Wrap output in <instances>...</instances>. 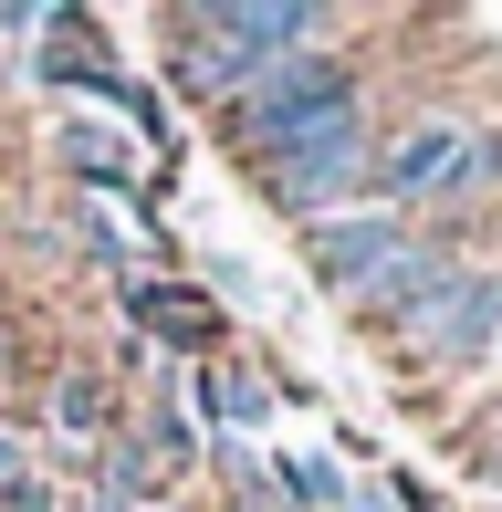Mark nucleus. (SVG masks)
<instances>
[{
	"label": "nucleus",
	"instance_id": "4468645a",
	"mask_svg": "<svg viewBox=\"0 0 502 512\" xmlns=\"http://www.w3.org/2000/svg\"><path fill=\"white\" fill-rule=\"evenodd\" d=\"M0 512H74V492H63V471H21L0 492Z\"/></svg>",
	"mask_w": 502,
	"mask_h": 512
},
{
	"label": "nucleus",
	"instance_id": "dca6fc26",
	"mask_svg": "<svg viewBox=\"0 0 502 512\" xmlns=\"http://www.w3.org/2000/svg\"><path fill=\"white\" fill-rule=\"evenodd\" d=\"M471 471H482L492 492H502V408H492V429H482V450H471Z\"/></svg>",
	"mask_w": 502,
	"mask_h": 512
},
{
	"label": "nucleus",
	"instance_id": "f03ea898",
	"mask_svg": "<svg viewBox=\"0 0 502 512\" xmlns=\"http://www.w3.org/2000/svg\"><path fill=\"white\" fill-rule=\"evenodd\" d=\"M471 136L482 115L471 105H419L377 136V209H408V220L450 230L471 209Z\"/></svg>",
	"mask_w": 502,
	"mask_h": 512
},
{
	"label": "nucleus",
	"instance_id": "9d476101",
	"mask_svg": "<svg viewBox=\"0 0 502 512\" xmlns=\"http://www.w3.org/2000/svg\"><path fill=\"white\" fill-rule=\"evenodd\" d=\"M199 21L220 42H241V53H325L335 42L325 0H199Z\"/></svg>",
	"mask_w": 502,
	"mask_h": 512
},
{
	"label": "nucleus",
	"instance_id": "a211bd4d",
	"mask_svg": "<svg viewBox=\"0 0 502 512\" xmlns=\"http://www.w3.org/2000/svg\"><path fill=\"white\" fill-rule=\"evenodd\" d=\"M0 387H21V324L0 314Z\"/></svg>",
	"mask_w": 502,
	"mask_h": 512
},
{
	"label": "nucleus",
	"instance_id": "f3484780",
	"mask_svg": "<svg viewBox=\"0 0 502 512\" xmlns=\"http://www.w3.org/2000/svg\"><path fill=\"white\" fill-rule=\"evenodd\" d=\"M346 512H398V502H387V471H356V492H346Z\"/></svg>",
	"mask_w": 502,
	"mask_h": 512
},
{
	"label": "nucleus",
	"instance_id": "6e6552de",
	"mask_svg": "<svg viewBox=\"0 0 502 512\" xmlns=\"http://www.w3.org/2000/svg\"><path fill=\"white\" fill-rule=\"evenodd\" d=\"M178 398H189V418H199L210 439H262L283 387H272L251 356H210V366H189V377H178Z\"/></svg>",
	"mask_w": 502,
	"mask_h": 512
},
{
	"label": "nucleus",
	"instance_id": "6ab92c4d",
	"mask_svg": "<svg viewBox=\"0 0 502 512\" xmlns=\"http://www.w3.org/2000/svg\"><path fill=\"white\" fill-rule=\"evenodd\" d=\"M157 512H178V502H157Z\"/></svg>",
	"mask_w": 502,
	"mask_h": 512
},
{
	"label": "nucleus",
	"instance_id": "f257e3e1",
	"mask_svg": "<svg viewBox=\"0 0 502 512\" xmlns=\"http://www.w3.org/2000/svg\"><path fill=\"white\" fill-rule=\"evenodd\" d=\"M377 136H387V115L377 105H346V115H325L314 136H293L272 168H251V189H262V209L293 220V230L346 220V209L377 199Z\"/></svg>",
	"mask_w": 502,
	"mask_h": 512
},
{
	"label": "nucleus",
	"instance_id": "7ed1b4c3",
	"mask_svg": "<svg viewBox=\"0 0 502 512\" xmlns=\"http://www.w3.org/2000/svg\"><path fill=\"white\" fill-rule=\"evenodd\" d=\"M346 105H367V74H356L346 53H293L283 74H272L262 95H251V105L210 115V126H220V147H231L241 168H272V157H283L293 136H314L325 115H346Z\"/></svg>",
	"mask_w": 502,
	"mask_h": 512
},
{
	"label": "nucleus",
	"instance_id": "423d86ee",
	"mask_svg": "<svg viewBox=\"0 0 502 512\" xmlns=\"http://www.w3.org/2000/svg\"><path fill=\"white\" fill-rule=\"evenodd\" d=\"M502 356V262H471L461 283L440 293V314L419 324V335H398V366H419V377H471V366Z\"/></svg>",
	"mask_w": 502,
	"mask_h": 512
},
{
	"label": "nucleus",
	"instance_id": "0eeeda50",
	"mask_svg": "<svg viewBox=\"0 0 502 512\" xmlns=\"http://www.w3.org/2000/svg\"><path fill=\"white\" fill-rule=\"evenodd\" d=\"M419 230H429V220H408V209H377V199H367V209H346V220L293 230V251H304V272L335 293V304H346V293L367 283V272H387L408 241H419Z\"/></svg>",
	"mask_w": 502,
	"mask_h": 512
},
{
	"label": "nucleus",
	"instance_id": "39448f33",
	"mask_svg": "<svg viewBox=\"0 0 502 512\" xmlns=\"http://www.w3.org/2000/svg\"><path fill=\"white\" fill-rule=\"evenodd\" d=\"M471 272V251H461V230H419V241L398 251L387 272H367V283L346 293V324H367L377 345H398V335H419L429 314H440V293Z\"/></svg>",
	"mask_w": 502,
	"mask_h": 512
},
{
	"label": "nucleus",
	"instance_id": "20e7f679",
	"mask_svg": "<svg viewBox=\"0 0 502 512\" xmlns=\"http://www.w3.org/2000/svg\"><path fill=\"white\" fill-rule=\"evenodd\" d=\"M116 314H126V335H136V345H157L168 366H210V356H231V314H220L178 262L126 272V283H116Z\"/></svg>",
	"mask_w": 502,
	"mask_h": 512
},
{
	"label": "nucleus",
	"instance_id": "f8f14e48",
	"mask_svg": "<svg viewBox=\"0 0 502 512\" xmlns=\"http://www.w3.org/2000/svg\"><path fill=\"white\" fill-rule=\"evenodd\" d=\"M272 460V502L283 512H346V492H356V471L335 450H262Z\"/></svg>",
	"mask_w": 502,
	"mask_h": 512
},
{
	"label": "nucleus",
	"instance_id": "ddd939ff",
	"mask_svg": "<svg viewBox=\"0 0 502 512\" xmlns=\"http://www.w3.org/2000/svg\"><path fill=\"white\" fill-rule=\"evenodd\" d=\"M502 199V115H482V136H471V209Z\"/></svg>",
	"mask_w": 502,
	"mask_h": 512
},
{
	"label": "nucleus",
	"instance_id": "1a4fd4ad",
	"mask_svg": "<svg viewBox=\"0 0 502 512\" xmlns=\"http://www.w3.org/2000/svg\"><path fill=\"white\" fill-rule=\"evenodd\" d=\"M126 439L147 450V471L168 481V502L210 481V429L189 418V398H178V387H157V398H126Z\"/></svg>",
	"mask_w": 502,
	"mask_h": 512
},
{
	"label": "nucleus",
	"instance_id": "2eb2a0df",
	"mask_svg": "<svg viewBox=\"0 0 502 512\" xmlns=\"http://www.w3.org/2000/svg\"><path fill=\"white\" fill-rule=\"evenodd\" d=\"M21 471H42V460H32V439H21V429H11V418H0V492H11V481H21Z\"/></svg>",
	"mask_w": 502,
	"mask_h": 512
},
{
	"label": "nucleus",
	"instance_id": "9b49d317",
	"mask_svg": "<svg viewBox=\"0 0 502 512\" xmlns=\"http://www.w3.org/2000/svg\"><path fill=\"white\" fill-rule=\"evenodd\" d=\"M116 418H126V398H116V377H105V366H53V377H42V429L63 439V450H105V439H116Z\"/></svg>",
	"mask_w": 502,
	"mask_h": 512
}]
</instances>
